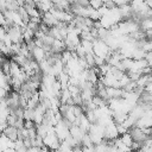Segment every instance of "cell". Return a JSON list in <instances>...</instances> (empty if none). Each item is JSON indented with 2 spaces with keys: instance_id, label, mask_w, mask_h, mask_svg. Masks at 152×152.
Returning a JSON list of instances; mask_svg holds the SVG:
<instances>
[{
  "instance_id": "cell-7",
  "label": "cell",
  "mask_w": 152,
  "mask_h": 152,
  "mask_svg": "<svg viewBox=\"0 0 152 152\" xmlns=\"http://www.w3.org/2000/svg\"><path fill=\"white\" fill-rule=\"evenodd\" d=\"M31 55H32V58H33L34 61H37L38 63L46 58V51H45L42 46H38V45H36V46L32 49Z\"/></svg>"
},
{
  "instance_id": "cell-9",
  "label": "cell",
  "mask_w": 152,
  "mask_h": 152,
  "mask_svg": "<svg viewBox=\"0 0 152 152\" xmlns=\"http://www.w3.org/2000/svg\"><path fill=\"white\" fill-rule=\"evenodd\" d=\"M145 61L147 62V65L152 68V51H147L145 55Z\"/></svg>"
},
{
  "instance_id": "cell-1",
  "label": "cell",
  "mask_w": 152,
  "mask_h": 152,
  "mask_svg": "<svg viewBox=\"0 0 152 152\" xmlns=\"http://www.w3.org/2000/svg\"><path fill=\"white\" fill-rule=\"evenodd\" d=\"M93 51H94V55H95V56L102 57V58H104V61H106L107 56L110 53L112 50H110V48L107 45V43H106L104 40L99 39V38H95V39L93 40Z\"/></svg>"
},
{
  "instance_id": "cell-5",
  "label": "cell",
  "mask_w": 152,
  "mask_h": 152,
  "mask_svg": "<svg viewBox=\"0 0 152 152\" xmlns=\"http://www.w3.org/2000/svg\"><path fill=\"white\" fill-rule=\"evenodd\" d=\"M10 140L14 141L18 139V135H19V129L13 126V125H6V127L4 128V132H2Z\"/></svg>"
},
{
  "instance_id": "cell-2",
  "label": "cell",
  "mask_w": 152,
  "mask_h": 152,
  "mask_svg": "<svg viewBox=\"0 0 152 152\" xmlns=\"http://www.w3.org/2000/svg\"><path fill=\"white\" fill-rule=\"evenodd\" d=\"M6 33L12 43H21L23 39V27L18 25H11L6 28Z\"/></svg>"
},
{
  "instance_id": "cell-8",
  "label": "cell",
  "mask_w": 152,
  "mask_h": 152,
  "mask_svg": "<svg viewBox=\"0 0 152 152\" xmlns=\"http://www.w3.org/2000/svg\"><path fill=\"white\" fill-rule=\"evenodd\" d=\"M104 0H89V6L94 10H99L101 6H103Z\"/></svg>"
},
{
  "instance_id": "cell-4",
  "label": "cell",
  "mask_w": 152,
  "mask_h": 152,
  "mask_svg": "<svg viewBox=\"0 0 152 152\" xmlns=\"http://www.w3.org/2000/svg\"><path fill=\"white\" fill-rule=\"evenodd\" d=\"M128 133L131 134L133 141H137V142H140V144H141L142 141H145L147 138H150V135H147V134L144 132V129L140 128V127H138V126H132V127L128 129Z\"/></svg>"
},
{
  "instance_id": "cell-3",
  "label": "cell",
  "mask_w": 152,
  "mask_h": 152,
  "mask_svg": "<svg viewBox=\"0 0 152 152\" xmlns=\"http://www.w3.org/2000/svg\"><path fill=\"white\" fill-rule=\"evenodd\" d=\"M43 142H44V145L49 150H57L58 146H59V144H61V141L57 138V135H56V133H55L53 129L50 131V132H48V134L43 138Z\"/></svg>"
},
{
  "instance_id": "cell-6",
  "label": "cell",
  "mask_w": 152,
  "mask_h": 152,
  "mask_svg": "<svg viewBox=\"0 0 152 152\" xmlns=\"http://www.w3.org/2000/svg\"><path fill=\"white\" fill-rule=\"evenodd\" d=\"M14 141L10 140L4 133H0V151H14Z\"/></svg>"
}]
</instances>
